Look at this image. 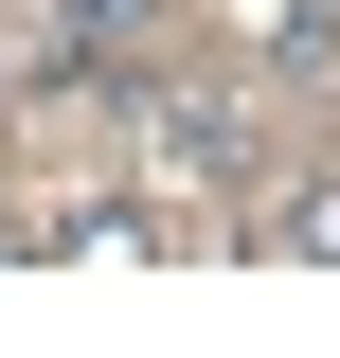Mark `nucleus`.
I'll return each mask as SVG.
<instances>
[{"label": "nucleus", "mask_w": 340, "mask_h": 358, "mask_svg": "<svg viewBox=\"0 0 340 358\" xmlns=\"http://www.w3.org/2000/svg\"><path fill=\"white\" fill-rule=\"evenodd\" d=\"M143 162H179V179H233L251 143H233V108H162V126H143Z\"/></svg>", "instance_id": "obj_2"}, {"label": "nucleus", "mask_w": 340, "mask_h": 358, "mask_svg": "<svg viewBox=\"0 0 340 358\" xmlns=\"http://www.w3.org/2000/svg\"><path fill=\"white\" fill-rule=\"evenodd\" d=\"M143 36H162V0H54V54H36V72H54V90H90V72H126Z\"/></svg>", "instance_id": "obj_1"}, {"label": "nucleus", "mask_w": 340, "mask_h": 358, "mask_svg": "<svg viewBox=\"0 0 340 358\" xmlns=\"http://www.w3.org/2000/svg\"><path fill=\"white\" fill-rule=\"evenodd\" d=\"M269 251H340V197H287V215H269Z\"/></svg>", "instance_id": "obj_3"}]
</instances>
